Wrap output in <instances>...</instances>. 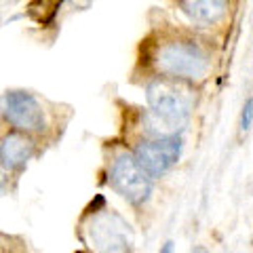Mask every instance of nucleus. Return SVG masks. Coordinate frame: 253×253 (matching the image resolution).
Returning <instances> with one entry per match:
<instances>
[{
    "instance_id": "obj_1",
    "label": "nucleus",
    "mask_w": 253,
    "mask_h": 253,
    "mask_svg": "<svg viewBox=\"0 0 253 253\" xmlns=\"http://www.w3.org/2000/svg\"><path fill=\"white\" fill-rule=\"evenodd\" d=\"M144 70L152 76L179 78L201 83L209 76L213 59L211 51L186 32H156L141 44Z\"/></svg>"
},
{
    "instance_id": "obj_2",
    "label": "nucleus",
    "mask_w": 253,
    "mask_h": 253,
    "mask_svg": "<svg viewBox=\"0 0 253 253\" xmlns=\"http://www.w3.org/2000/svg\"><path fill=\"white\" fill-rule=\"evenodd\" d=\"M146 99L156 121L169 131H175L181 129L194 112L196 86L179 78L152 76V81L146 84Z\"/></svg>"
},
{
    "instance_id": "obj_3",
    "label": "nucleus",
    "mask_w": 253,
    "mask_h": 253,
    "mask_svg": "<svg viewBox=\"0 0 253 253\" xmlns=\"http://www.w3.org/2000/svg\"><path fill=\"white\" fill-rule=\"evenodd\" d=\"M86 241L97 251H131L133 249V230L123 215L101 205V209L93 207L84 226Z\"/></svg>"
},
{
    "instance_id": "obj_4",
    "label": "nucleus",
    "mask_w": 253,
    "mask_h": 253,
    "mask_svg": "<svg viewBox=\"0 0 253 253\" xmlns=\"http://www.w3.org/2000/svg\"><path fill=\"white\" fill-rule=\"evenodd\" d=\"M110 186L126 203L139 207L148 201L150 192H152V177L144 171L133 152H121L110 167Z\"/></svg>"
},
{
    "instance_id": "obj_5",
    "label": "nucleus",
    "mask_w": 253,
    "mask_h": 253,
    "mask_svg": "<svg viewBox=\"0 0 253 253\" xmlns=\"http://www.w3.org/2000/svg\"><path fill=\"white\" fill-rule=\"evenodd\" d=\"M0 114L13 129L30 133V135L44 133L46 126H49L42 104L30 91H19V89L6 91L0 97Z\"/></svg>"
},
{
    "instance_id": "obj_6",
    "label": "nucleus",
    "mask_w": 253,
    "mask_h": 253,
    "mask_svg": "<svg viewBox=\"0 0 253 253\" xmlns=\"http://www.w3.org/2000/svg\"><path fill=\"white\" fill-rule=\"evenodd\" d=\"M181 154V137L179 135H158L150 139H141L133 148V156L144 167L152 179L163 177L169 169L175 167Z\"/></svg>"
},
{
    "instance_id": "obj_7",
    "label": "nucleus",
    "mask_w": 253,
    "mask_h": 253,
    "mask_svg": "<svg viewBox=\"0 0 253 253\" xmlns=\"http://www.w3.org/2000/svg\"><path fill=\"white\" fill-rule=\"evenodd\" d=\"M36 152V141L30 137V133L11 131L0 139V165L6 171H19L32 161Z\"/></svg>"
},
{
    "instance_id": "obj_8",
    "label": "nucleus",
    "mask_w": 253,
    "mask_h": 253,
    "mask_svg": "<svg viewBox=\"0 0 253 253\" xmlns=\"http://www.w3.org/2000/svg\"><path fill=\"white\" fill-rule=\"evenodd\" d=\"M177 6L196 26H217L228 15V0H177Z\"/></svg>"
},
{
    "instance_id": "obj_9",
    "label": "nucleus",
    "mask_w": 253,
    "mask_h": 253,
    "mask_svg": "<svg viewBox=\"0 0 253 253\" xmlns=\"http://www.w3.org/2000/svg\"><path fill=\"white\" fill-rule=\"evenodd\" d=\"M251 125H253V97H249L247 101H245V106H243V112H241V133H247L251 129Z\"/></svg>"
},
{
    "instance_id": "obj_10",
    "label": "nucleus",
    "mask_w": 253,
    "mask_h": 253,
    "mask_svg": "<svg viewBox=\"0 0 253 253\" xmlns=\"http://www.w3.org/2000/svg\"><path fill=\"white\" fill-rule=\"evenodd\" d=\"M161 251H163V253H169V251H173V243H171V241H169V243H165V247H163Z\"/></svg>"
},
{
    "instance_id": "obj_11",
    "label": "nucleus",
    "mask_w": 253,
    "mask_h": 253,
    "mask_svg": "<svg viewBox=\"0 0 253 253\" xmlns=\"http://www.w3.org/2000/svg\"><path fill=\"white\" fill-rule=\"evenodd\" d=\"M59 2H63V0H59Z\"/></svg>"
}]
</instances>
